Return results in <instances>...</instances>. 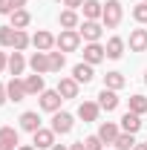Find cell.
Returning a JSON list of instances; mask_svg holds the SVG:
<instances>
[{"label":"cell","instance_id":"1","mask_svg":"<svg viewBox=\"0 0 147 150\" xmlns=\"http://www.w3.org/2000/svg\"><path fill=\"white\" fill-rule=\"evenodd\" d=\"M124 18V6H121V0H107L104 3V12H101V23H104V29H115L118 23Z\"/></svg>","mask_w":147,"mask_h":150},{"label":"cell","instance_id":"2","mask_svg":"<svg viewBox=\"0 0 147 150\" xmlns=\"http://www.w3.org/2000/svg\"><path fill=\"white\" fill-rule=\"evenodd\" d=\"M78 35H81V40H87V43H98L101 35H104V23L101 20H84L78 26Z\"/></svg>","mask_w":147,"mask_h":150},{"label":"cell","instance_id":"3","mask_svg":"<svg viewBox=\"0 0 147 150\" xmlns=\"http://www.w3.org/2000/svg\"><path fill=\"white\" fill-rule=\"evenodd\" d=\"M55 46L61 52H75L78 46H81V35H78V29H61V35L55 38Z\"/></svg>","mask_w":147,"mask_h":150},{"label":"cell","instance_id":"4","mask_svg":"<svg viewBox=\"0 0 147 150\" xmlns=\"http://www.w3.org/2000/svg\"><path fill=\"white\" fill-rule=\"evenodd\" d=\"M72 127H75V118L69 112H64V110L52 112V130H55V136H66Z\"/></svg>","mask_w":147,"mask_h":150},{"label":"cell","instance_id":"5","mask_svg":"<svg viewBox=\"0 0 147 150\" xmlns=\"http://www.w3.org/2000/svg\"><path fill=\"white\" fill-rule=\"evenodd\" d=\"M32 144H35L37 150H49L52 144H55V130L52 127H40V130L32 133Z\"/></svg>","mask_w":147,"mask_h":150},{"label":"cell","instance_id":"6","mask_svg":"<svg viewBox=\"0 0 147 150\" xmlns=\"http://www.w3.org/2000/svg\"><path fill=\"white\" fill-rule=\"evenodd\" d=\"M37 101H40V110H46V112H58L64 98H61V93H58V90H43Z\"/></svg>","mask_w":147,"mask_h":150},{"label":"cell","instance_id":"7","mask_svg":"<svg viewBox=\"0 0 147 150\" xmlns=\"http://www.w3.org/2000/svg\"><path fill=\"white\" fill-rule=\"evenodd\" d=\"M32 46H35L37 52H52V46H55V35L46 32V29H37L35 35H32Z\"/></svg>","mask_w":147,"mask_h":150},{"label":"cell","instance_id":"8","mask_svg":"<svg viewBox=\"0 0 147 150\" xmlns=\"http://www.w3.org/2000/svg\"><path fill=\"white\" fill-rule=\"evenodd\" d=\"M104 58H107V49H104L101 43H87V46H84V61H87V64L95 67V64H101Z\"/></svg>","mask_w":147,"mask_h":150},{"label":"cell","instance_id":"9","mask_svg":"<svg viewBox=\"0 0 147 150\" xmlns=\"http://www.w3.org/2000/svg\"><path fill=\"white\" fill-rule=\"evenodd\" d=\"M98 107H101V110H107V112H112L115 107H118V93L104 87V90L98 93Z\"/></svg>","mask_w":147,"mask_h":150},{"label":"cell","instance_id":"10","mask_svg":"<svg viewBox=\"0 0 147 150\" xmlns=\"http://www.w3.org/2000/svg\"><path fill=\"white\" fill-rule=\"evenodd\" d=\"M81 12H84V20H101V12H104V3H101V0H84Z\"/></svg>","mask_w":147,"mask_h":150},{"label":"cell","instance_id":"11","mask_svg":"<svg viewBox=\"0 0 147 150\" xmlns=\"http://www.w3.org/2000/svg\"><path fill=\"white\" fill-rule=\"evenodd\" d=\"M130 52H147V29L130 32Z\"/></svg>","mask_w":147,"mask_h":150},{"label":"cell","instance_id":"12","mask_svg":"<svg viewBox=\"0 0 147 150\" xmlns=\"http://www.w3.org/2000/svg\"><path fill=\"white\" fill-rule=\"evenodd\" d=\"M29 67H32V72H37V75L52 72V69H49V52H35V55L29 58Z\"/></svg>","mask_w":147,"mask_h":150},{"label":"cell","instance_id":"13","mask_svg":"<svg viewBox=\"0 0 147 150\" xmlns=\"http://www.w3.org/2000/svg\"><path fill=\"white\" fill-rule=\"evenodd\" d=\"M6 93H9V101H23V98H26V84H23V81H20V78H12V81H9V84H6Z\"/></svg>","mask_w":147,"mask_h":150},{"label":"cell","instance_id":"14","mask_svg":"<svg viewBox=\"0 0 147 150\" xmlns=\"http://www.w3.org/2000/svg\"><path fill=\"white\" fill-rule=\"evenodd\" d=\"M118 133H121V130H118V124H112V121H104V124L98 127V133H95V136H98L104 144H112V142L118 139Z\"/></svg>","mask_w":147,"mask_h":150},{"label":"cell","instance_id":"15","mask_svg":"<svg viewBox=\"0 0 147 150\" xmlns=\"http://www.w3.org/2000/svg\"><path fill=\"white\" fill-rule=\"evenodd\" d=\"M72 78L78 81V84H90L92 78H95V72H92V64H87V61L75 64V69H72Z\"/></svg>","mask_w":147,"mask_h":150},{"label":"cell","instance_id":"16","mask_svg":"<svg viewBox=\"0 0 147 150\" xmlns=\"http://www.w3.org/2000/svg\"><path fill=\"white\" fill-rule=\"evenodd\" d=\"M58 93H61L64 101H66V98H78V81H75V78H61V81H58Z\"/></svg>","mask_w":147,"mask_h":150},{"label":"cell","instance_id":"17","mask_svg":"<svg viewBox=\"0 0 147 150\" xmlns=\"http://www.w3.org/2000/svg\"><path fill=\"white\" fill-rule=\"evenodd\" d=\"M121 130L136 136V133L141 130V115H136V112H130V110H127L124 115H121Z\"/></svg>","mask_w":147,"mask_h":150},{"label":"cell","instance_id":"18","mask_svg":"<svg viewBox=\"0 0 147 150\" xmlns=\"http://www.w3.org/2000/svg\"><path fill=\"white\" fill-rule=\"evenodd\" d=\"M6 69L12 72V78H20L23 69H26V58H23V52H12V55H9V67H6Z\"/></svg>","mask_w":147,"mask_h":150},{"label":"cell","instance_id":"19","mask_svg":"<svg viewBox=\"0 0 147 150\" xmlns=\"http://www.w3.org/2000/svg\"><path fill=\"white\" fill-rule=\"evenodd\" d=\"M58 23H61V29H78V26H81L75 9H64V12L58 15Z\"/></svg>","mask_w":147,"mask_h":150},{"label":"cell","instance_id":"20","mask_svg":"<svg viewBox=\"0 0 147 150\" xmlns=\"http://www.w3.org/2000/svg\"><path fill=\"white\" fill-rule=\"evenodd\" d=\"M98 110H101L98 101H84V104L78 107V118H81V121H95V118H98Z\"/></svg>","mask_w":147,"mask_h":150},{"label":"cell","instance_id":"21","mask_svg":"<svg viewBox=\"0 0 147 150\" xmlns=\"http://www.w3.org/2000/svg\"><path fill=\"white\" fill-rule=\"evenodd\" d=\"M20 127H23L26 133L40 130V115H37V112H32V110H26L23 115H20Z\"/></svg>","mask_w":147,"mask_h":150},{"label":"cell","instance_id":"22","mask_svg":"<svg viewBox=\"0 0 147 150\" xmlns=\"http://www.w3.org/2000/svg\"><path fill=\"white\" fill-rule=\"evenodd\" d=\"M124 46H127V43H124L121 38H110L107 46H104V49H107V58H110V61H118V58L124 55Z\"/></svg>","mask_w":147,"mask_h":150},{"label":"cell","instance_id":"23","mask_svg":"<svg viewBox=\"0 0 147 150\" xmlns=\"http://www.w3.org/2000/svg\"><path fill=\"white\" fill-rule=\"evenodd\" d=\"M23 84H26V93H29V95H40V93H43V75H37V72L29 75Z\"/></svg>","mask_w":147,"mask_h":150},{"label":"cell","instance_id":"24","mask_svg":"<svg viewBox=\"0 0 147 150\" xmlns=\"http://www.w3.org/2000/svg\"><path fill=\"white\" fill-rule=\"evenodd\" d=\"M29 23H32V15H29L26 9H15V12H12V26H15V29H26Z\"/></svg>","mask_w":147,"mask_h":150},{"label":"cell","instance_id":"25","mask_svg":"<svg viewBox=\"0 0 147 150\" xmlns=\"http://www.w3.org/2000/svg\"><path fill=\"white\" fill-rule=\"evenodd\" d=\"M124 84H127V81H124L121 72H107V75H104V87H107V90H115V93H118Z\"/></svg>","mask_w":147,"mask_h":150},{"label":"cell","instance_id":"26","mask_svg":"<svg viewBox=\"0 0 147 150\" xmlns=\"http://www.w3.org/2000/svg\"><path fill=\"white\" fill-rule=\"evenodd\" d=\"M112 144H115V150H133V147H136V136L121 130V133H118V139H115Z\"/></svg>","mask_w":147,"mask_h":150},{"label":"cell","instance_id":"27","mask_svg":"<svg viewBox=\"0 0 147 150\" xmlns=\"http://www.w3.org/2000/svg\"><path fill=\"white\" fill-rule=\"evenodd\" d=\"M29 43H32V38L26 35V29H15V43H12V49H15V52H23Z\"/></svg>","mask_w":147,"mask_h":150},{"label":"cell","instance_id":"28","mask_svg":"<svg viewBox=\"0 0 147 150\" xmlns=\"http://www.w3.org/2000/svg\"><path fill=\"white\" fill-rule=\"evenodd\" d=\"M130 112H136V115H144L147 112V98L144 95H130Z\"/></svg>","mask_w":147,"mask_h":150},{"label":"cell","instance_id":"29","mask_svg":"<svg viewBox=\"0 0 147 150\" xmlns=\"http://www.w3.org/2000/svg\"><path fill=\"white\" fill-rule=\"evenodd\" d=\"M0 142H9V144H15V147H18L20 133L15 130V127H0Z\"/></svg>","mask_w":147,"mask_h":150},{"label":"cell","instance_id":"30","mask_svg":"<svg viewBox=\"0 0 147 150\" xmlns=\"http://www.w3.org/2000/svg\"><path fill=\"white\" fill-rule=\"evenodd\" d=\"M64 64H66L64 52H49V69H52V72H61V69H64Z\"/></svg>","mask_w":147,"mask_h":150},{"label":"cell","instance_id":"31","mask_svg":"<svg viewBox=\"0 0 147 150\" xmlns=\"http://www.w3.org/2000/svg\"><path fill=\"white\" fill-rule=\"evenodd\" d=\"M15 43V26H0V46H12Z\"/></svg>","mask_w":147,"mask_h":150},{"label":"cell","instance_id":"32","mask_svg":"<svg viewBox=\"0 0 147 150\" xmlns=\"http://www.w3.org/2000/svg\"><path fill=\"white\" fill-rule=\"evenodd\" d=\"M133 18L139 20V23H147V3H144V0L133 6Z\"/></svg>","mask_w":147,"mask_h":150},{"label":"cell","instance_id":"33","mask_svg":"<svg viewBox=\"0 0 147 150\" xmlns=\"http://www.w3.org/2000/svg\"><path fill=\"white\" fill-rule=\"evenodd\" d=\"M84 147L87 150H104V142H101L98 136H87V139H84Z\"/></svg>","mask_w":147,"mask_h":150},{"label":"cell","instance_id":"34","mask_svg":"<svg viewBox=\"0 0 147 150\" xmlns=\"http://www.w3.org/2000/svg\"><path fill=\"white\" fill-rule=\"evenodd\" d=\"M12 12H15L12 0H0V15H12Z\"/></svg>","mask_w":147,"mask_h":150},{"label":"cell","instance_id":"35","mask_svg":"<svg viewBox=\"0 0 147 150\" xmlns=\"http://www.w3.org/2000/svg\"><path fill=\"white\" fill-rule=\"evenodd\" d=\"M64 6H66V9H81L84 0H64Z\"/></svg>","mask_w":147,"mask_h":150},{"label":"cell","instance_id":"36","mask_svg":"<svg viewBox=\"0 0 147 150\" xmlns=\"http://www.w3.org/2000/svg\"><path fill=\"white\" fill-rule=\"evenodd\" d=\"M6 98H9V93H6V84H0V107L6 104Z\"/></svg>","mask_w":147,"mask_h":150},{"label":"cell","instance_id":"37","mask_svg":"<svg viewBox=\"0 0 147 150\" xmlns=\"http://www.w3.org/2000/svg\"><path fill=\"white\" fill-rule=\"evenodd\" d=\"M6 67H9V58H6V52H0V72H3Z\"/></svg>","mask_w":147,"mask_h":150},{"label":"cell","instance_id":"38","mask_svg":"<svg viewBox=\"0 0 147 150\" xmlns=\"http://www.w3.org/2000/svg\"><path fill=\"white\" fill-rule=\"evenodd\" d=\"M0 150H18L15 144H9V142H0Z\"/></svg>","mask_w":147,"mask_h":150},{"label":"cell","instance_id":"39","mask_svg":"<svg viewBox=\"0 0 147 150\" xmlns=\"http://www.w3.org/2000/svg\"><path fill=\"white\" fill-rule=\"evenodd\" d=\"M69 150H87V147H84V142H75V144H69Z\"/></svg>","mask_w":147,"mask_h":150},{"label":"cell","instance_id":"40","mask_svg":"<svg viewBox=\"0 0 147 150\" xmlns=\"http://www.w3.org/2000/svg\"><path fill=\"white\" fill-rule=\"evenodd\" d=\"M12 6H15V9H23V6H26V0H12Z\"/></svg>","mask_w":147,"mask_h":150},{"label":"cell","instance_id":"41","mask_svg":"<svg viewBox=\"0 0 147 150\" xmlns=\"http://www.w3.org/2000/svg\"><path fill=\"white\" fill-rule=\"evenodd\" d=\"M18 150H37V147H35V144H20Z\"/></svg>","mask_w":147,"mask_h":150},{"label":"cell","instance_id":"42","mask_svg":"<svg viewBox=\"0 0 147 150\" xmlns=\"http://www.w3.org/2000/svg\"><path fill=\"white\" fill-rule=\"evenodd\" d=\"M49 150H66V147H64V144H52Z\"/></svg>","mask_w":147,"mask_h":150},{"label":"cell","instance_id":"43","mask_svg":"<svg viewBox=\"0 0 147 150\" xmlns=\"http://www.w3.org/2000/svg\"><path fill=\"white\" fill-rule=\"evenodd\" d=\"M133 150H147V142H144V144H136Z\"/></svg>","mask_w":147,"mask_h":150},{"label":"cell","instance_id":"44","mask_svg":"<svg viewBox=\"0 0 147 150\" xmlns=\"http://www.w3.org/2000/svg\"><path fill=\"white\" fill-rule=\"evenodd\" d=\"M144 84H147V72H144Z\"/></svg>","mask_w":147,"mask_h":150},{"label":"cell","instance_id":"45","mask_svg":"<svg viewBox=\"0 0 147 150\" xmlns=\"http://www.w3.org/2000/svg\"><path fill=\"white\" fill-rule=\"evenodd\" d=\"M144 3H147V0H144Z\"/></svg>","mask_w":147,"mask_h":150}]
</instances>
